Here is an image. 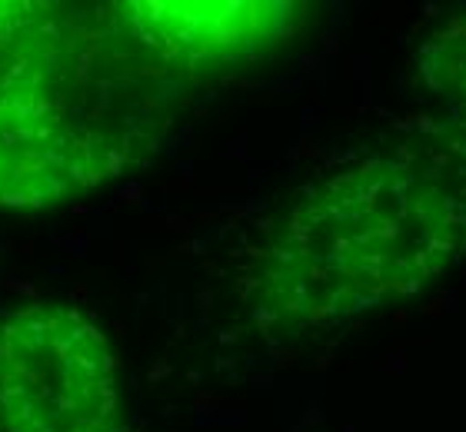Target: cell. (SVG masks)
I'll return each mask as SVG.
<instances>
[{
    "label": "cell",
    "instance_id": "6da1fadb",
    "mask_svg": "<svg viewBox=\"0 0 466 432\" xmlns=\"http://www.w3.org/2000/svg\"><path fill=\"white\" fill-rule=\"evenodd\" d=\"M466 259V114H430L303 180L243 253L260 337L340 329L403 306Z\"/></svg>",
    "mask_w": 466,
    "mask_h": 432
},
{
    "label": "cell",
    "instance_id": "7a4b0ae2",
    "mask_svg": "<svg viewBox=\"0 0 466 432\" xmlns=\"http://www.w3.org/2000/svg\"><path fill=\"white\" fill-rule=\"evenodd\" d=\"M194 86L116 4H60L0 80V210H54L144 166Z\"/></svg>",
    "mask_w": 466,
    "mask_h": 432
},
{
    "label": "cell",
    "instance_id": "3957f363",
    "mask_svg": "<svg viewBox=\"0 0 466 432\" xmlns=\"http://www.w3.org/2000/svg\"><path fill=\"white\" fill-rule=\"evenodd\" d=\"M0 432H127L120 359L90 313L60 299L0 313Z\"/></svg>",
    "mask_w": 466,
    "mask_h": 432
},
{
    "label": "cell",
    "instance_id": "277c9868",
    "mask_svg": "<svg viewBox=\"0 0 466 432\" xmlns=\"http://www.w3.org/2000/svg\"><path fill=\"white\" fill-rule=\"evenodd\" d=\"M120 17L157 57L200 84L227 67L270 57L290 44L307 20L303 4L243 0V4H116Z\"/></svg>",
    "mask_w": 466,
    "mask_h": 432
},
{
    "label": "cell",
    "instance_id": "5b68a950",
    "mask_svg": "<svg viewBox=\"0 0 466 432\" xmlns=\"http://www.w3.org/2000/svg\"><path fill=\"white\" fill-rule=\"evenodd\" d=\"M417 84L440 114H466V7L453 10L417 47Z\"/></svg>",
    "mask_w": 466,
    "mask_h": 432
},
{
    "label": "cell",
    "instance_id": "8992f818",
    "mask_svg": "<svg viewBox=\"0 0 466 432\" xmlns=\"http://www.w3.org/2000/svg\"><path fill=\"white\" fill-rule=\"evenodd\" d=\"M60 4L47 0H4L0 4V80L37 47L57 17Z\"/></svg>",
    "mask_w": 466,
    "mask_h": 432
}]
</instances>
